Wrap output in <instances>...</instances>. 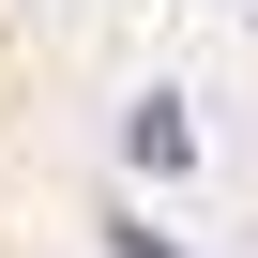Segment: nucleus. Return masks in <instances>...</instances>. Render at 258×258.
Segmentation results:
<instances>
[{"instance_id": "nucleus-1", "label": "nucleus", "mask_w": 258, "mask_h": 258, "mask_svg": "<svg viewBox=\"0 0 258 258\" xmlns=\"http://www.w3.org/2000/svg\"><path fill=\"white\" fill-rule=\"evenodd\" d=\"M121 152H137V167H182V152H198V121H182V106H167V91H152V106H137V121H121Z\"/></svg>"}]
</instances>
